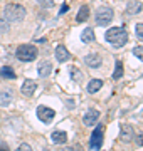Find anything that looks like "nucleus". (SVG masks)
Masks as SVG:
<instances>
[{"label":"nucleus","mask_w":143,"mask_h":151,"mask_svg":"<svg viewBox=\"0 0 143 151\" xmlns=\"http://www.w3.org/2000/svg\"><path fill=\"white\" fill-rule=\"evenodd\" d=\"M105 39L115 47H123L128 42V32L123 27H111L105 32Z\"/></svg>","instance_id":"nucleus-1"},{"label":"nucleus","mask_w":143,"mask_h":151,"mask_svg":"<svg viewBox=\"0 0 143 151\" xmlns=\"http://www.w3.org/2000/svg\"><path fill=\"white\" fill-rule=\"evenodd\" d=\"M25 9L19 4H7L4 9V15L7 22H22L25 19Z\"/></svg>","instance_id":"nucleus-2"},{"label":"nucleus","mask_w":143,"mask_h":151,"mask_svg":"<svg viewBox=\"0 0 143 151\" xmlns=\"http://www.w3.org/2000/svg\"><path fill=\"white\" fill-rule=\"evenodd\" d=\"M15 55H17V59L22 60V62H32L37 57V49L32 44H22V45L17 47Z\"/></svg>","instance_id":"nucleus-3"},{"label":"nucleus","mask_w":143,"mask_h":151,"mask_svg":"<svg viewBox=\"0 0 143 151\" xmlns=\"http://www.w3.org/2000/svg\"><path fill=\"white\" fill-rule=\"evenodd\" d=\"M113 17H115V12L111 7H99L98 10H96V24H98L99 27H106V25H110L111 22H113Z\"/></svg>","instance_id":"nucleus-4"},{"label":"nucleus","mask_w":143,"mask_h":151,"mask_svg":"<svg viewBox=\"0 0 143 151\" xmlns=\"http://www.w3.org/2000/svg\"><path fill=\"white\" fill-rule=\"evenodd\" d=\"M103 139H105V126H103V124H98V126L93 129V134H91V139H89L91 150H94V151L101 150Z\"/></svg>","instance_id":"nucleus-5"},{"label":"nucleus","mask_w":143,"mask_h":151,"mask_svg":"<svg viewBox=\"0 0 143 151\" xmlns=\"http://www.w3.org/2000/svg\"><path fill=\"white\" fill-rule=\"evenodd\" d=\"M56 116V111L52 108H47V106H39L37 108V118L42 121V123L49 124Z\"/></svg>","instance_id":"nucleus-6"},{"label":"nucleus","mask_w":143,"mask_h":151,"mask_svg":"<svg viewBox=\"0 0 143 151\" xmlns=\"http://www.w3.org/2000/svg\"><path fill=\"white\" fill-rule=\"evenodd\" d=\"M35 89H37V82L34 81V79H25L22 82V86H20V92L25 97H30L35 92Z\"/></svg>","instance_id":"nucleus-7"},{"label":"nucleus","mask_w":143,"mask_h":151,"mask_svg":"<svg viewBox=\"0 0 143 151\" xmlns=\"http://www.w3.org/2000/svg\"><path fill=\"white\" fill-rule=\"evenodd\" d=\"M133 138H135V131H133L131 126H130V124H121L120 139L123 141V143H130V141H133Z\"/></svg>","instance_id":"nucleus-8"},{"label":"nucleus","mask_w":143,"mask_h":151,"mask_svg":"<svg viewBox=\"0 0 143 151\" xmlns=\"http://www.w3.org/2000/svg\"><path fill=\"white\" fill-rule=\"evenodd\" d=\"M84 62H86L88 67L98 69V67H101V64H103V59H101V55H99V54L93 52V54H88L86 57H84Z\"/></svg>","instance_id":"nucleus-9"},{"label":"nucleus","mask_w":143,"mask_h":151,"mask_svg":"<svg viewBox=\"0 0 143 151\" xmlns=\"http://www.w3.org/2000/svg\"><path fill=\"white\" fill-rule=\"evenodd\" d=\"M51 72H52V62H51V60H47V59L40 60V62H39V65H37L39 77H47Z\"/></svg>","instance_id":"nucleus-10"},{"label":"nucleus","mask_w":143,"mask_h":151,"mask_svg":"<svg viewBox=\"0 0 143 151\" xmlns=\"http://www.w3.org/2000/svg\"><path fill=\"white\" fill-rule=\"evenodd\" d=\"M54 54H56L57 62H67V60H71V52L66 49V45H57Z\"/></svg>","instance_id":"nucleus-11"},{"label":"nucleus","mask_w":143,"mask_h":151,"mask_svg":"<svg viewBox=\"0 0 143 151\" xmlns=\"http://www.w3.org/2000/svg\"><path fill=\"white\" fill-rule=\"evenodd\" d=\"M12 99H14V91H12L10 87H5V89L0 91V106L7 108L12 103Z\"/></svg>","instance_id":"nucleus-12"},{"label":"nucleus","mask_w":143,"mask_h":151,"mask_svg":"<svg viewBox=\"0 0 143 151\" xmlns=\"http://www.w3.org/2000/svg\"><path fill=\"white\" fill-rule=\"evenodd\" d=\"M99 111H96V109H89L88 113L84 114V118H83V123L86 124V126H93V124L98 123V119H99Z\"/></svg>","instance_id":"nucleus-13"},{"label":"nucleus","mask_w":143,"mask_h":151,"mask_svg":"<svg viewBox=\"0 0 143 151\" xmlns=\"http://www.w3.org/2000/svg\"><path fill=\"white\" fill-rule=\"evenodd\" d=\"M142 10H143L142 2H138V0H130V2H128L126 12L130 14V15H136V14H140Z\"/></svg>","instance_id":"nucleus-14"},{"label":"nucleus","mask_w":143,"mask_h":151,"mask_svg":"<svg viewBox=\"0 0 143 151\" xmlns=\"http://www.w3.org/2000/svg\"><path fill=\"white\" fill-rule=\"evenodd\" d=\"M51 139H52L54 145H64L67 141V134L64 131H54V133L51 134Z\"/></svg>","instance_id":"nucleus-15"},{"label":"nucleus","mask_w":143,"mask_h":151,"mask_svg":"<svg viewBox=\"0 0 143 151\" xmlns=\"http://www.w3.org/2000/svg\"><path fill=\"white\" fill-rule=\"evenodd\" d=\"M89 19V7L88 5H81V9L77 10L76 20L77 22H86Z\"/></svg>","instance_id":"nucleus-16"},{"label":"nucleus","mask_w":143,"mask_h":151,"mask_svg":"<svg viewBox=\"0 0 143 151\" xmlns=\"http://www.w3.org/2000/svg\"><path fill=\"white\" fill-rule=\"evenodd\" d=\"M101 87H103V81H101V79H93V81H89L86 89H88L89 94H94V92H98Z\"/></svg>","instance_id":"nucleus-17"},{"label":"nucleus","mask_w":143,"mask_h":151,"mask_svg":"<svg viewBox=\"0 0 143 151\" xmlns=\"http://www.w3.org/2000/svg\"><path fill=\"white\" fill-rule=\"evenodd\" d=\"M94 32H93V29L91 27H88V29H84L83 30V34H81V40H83L84 44H91V42H94Z\"/></svg>","instance_id":"nucleus-18"},{"label":"nucleus","mask_w":143,"mask_h":151,"mask_svg":"<svg viewBox=\"0 0 143 151\" xmlns=\"http://www.w3.org/2000/svg\"><path fill=\"white\" fill-rule=\"evenodd\" d=\"M0 77H4V79H15L17 76H15V72H14V69H12L10 65H4V67L0 69Z\"/></svg>","instance_id":"nucleus-19"},{"label":"nucleus","mask_w":143,"mask_h":151,"mask_svg":"<svg viewBox=\"0 0 143 151\" xmlns=\"http://www.w3.org/2000/svg\"><path fill=\"white\" fill-rule=\"evenodd\" d=\"M71 77L74 82H83V72L77 69V67H72L71 69Z\"/></svg>","instance_id":"nucleus-20"},{"label":"nucleus","mask_w":143,"mask_h":151,"mask_svg":"<svg viewBox=\"0 0 143 151\" xmlns=\"http://www.w3.org/2000/svg\"><path fill=\"white\" fill-rule=\"evenodd\" d=\"M121 76H123V64H121V60H116L115 72H113V79H120Z\"/></svg>","instance_id":"nucleus-21"},{"label":"nucleus","mask_w":143,"mask_h":151,"mask_svg":"<svg viewBox=\"0 0 143 151\" xmlns=\"http://www.w3.org/2000/svg\"><path fill=\"white\" fill-rule=\"evenodd\" d=\"M133 55H136L138 59L143 62V45H136V47L133 49Z\"/></svg>","instance_id":"nucleus-22"},{"label":"nucleus","mask_w":143,"mask_h":151,"mask_svg":"<svg viewBox=\"0 0 143 151\" xmlns=\"http://www.w3.org/2000/svg\"><path fill=\"white\" fill-rule=\"evenodd\" d=\"M135 32H136V39H138V40H143V24H136Z\"/></svg>","instance_id":"nucleus-23"},{"label":"nucleus","mask_w":143,"mask_h":151,"mask_svg":"<svg viewBox=\"0 0 143 151\" xmlns=\"http://www.w3.org/2000/svg\"><path fill=\"white\" fill-rule=\"evenodd\" d=\"M17 151H34V150H32V146L29 145V143H22V145L17 148Z\"/></svg>","instance_id":"nucleus-24"},{"label":"nucleus","mask_w":143,"mask_h":151,"mask_svg":"<svg viewBox=\"0 0 143 151\" xmlns=\"http://www.w3.org/2000/svg\"><path fill=\"white\" fill-rule=\"evenodd\" d=\"M39 4L46 9H51V7L54 5V0H39Z\"/></svg>","instance_id":"nucleus-25"},{"label":"nucleus","mask_w":143,"mask_h":151,"mask_svg":"<svg viewBox=\"0 0 143 151\" xmlns=\"http://www.w3.org/2000/svg\"><path fill=\"white\" fill-rule=\"evenodd\" d=\"M7 30H9V24L0 19V32H7Z\"/></svg>","instance_id":"nucleus-26"},{"label":"nucleus","mask_w":143,"mask_h":151,"mask_svg":"<svg viewBox=\"0 0 143 151\" xmlns=\"http://www.w3.org/2000/svg\"><path fill=\"white\" fill-rule=\"evenodd\" d=\"M136 145L138 146H143V133H140V134L136 136Z\"/></svg>","instance_id":"nucleus-27"},{"label":"nucleus","mask_w":143,"mask_h":151,"mask_svg":"<svg viewBox=\"0 0 143 151\" xmlns=\"http://www.w3.org/2000/svg\"><path fill=\"white\" fill-rule=\"evenodd\" d=\"M67 10H69V5H66V4H64V5L61 7V10H59V14H61V15H62V14H64V12H67Z\"/></svg>","instance_id":"nucleus-28"},{"label":"nucleus","mask_w":143,"mask_h":151,"mask_svg":"<svg viewBox=\"0 0 143 151\" xmlns=\"http://www.w3.org/2000/svg\"><path fill=\"white\" fill-rule=\"evenodd\" d=\"M59 151H76V148H61Z\"/></svg>","instance_id":"nucleus-29"},{"label":"nucleus","mask_w":143,"mask_h":151,"mask_svg":"<svg viewBox=\"0 0 143 151\" xmlns=\"http://www.w3.org/2000/svg\"><path fill=\"white\" fill-rule=\"evenodd\" d=\"M0 151H9V148H7L5 145H2V146H0Z\"/></svg>","instance_id":"nucleus-30"}]
</instances>
